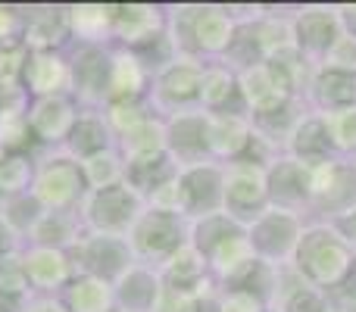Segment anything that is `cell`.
Wrapping results in <instances>:
<instances>
[{
  "mask_svg": "<svg viewBox=\"0 0 356 312\" xmlns=\"http://www.w3.org/2000/svg\"><path fill=\"white\" fill-rule=\"evenodd\" d=\"M81 234H85V228H81V222H79V213H47V209H44L41 219L35 222V228H31L29 238H25V244L54 247V250H72Z\"/></svg>",
  "mask_w": 356,
  "mask_h": 312,
  "instance_id": "e0dca14e",
  "label": "cell"
},
{
  "mask_svg": "<svg viewBox=\"0 0 356 312\" xmlns=\"http://www.w3.org/2000/svg\"><path fill=\"white\" fill-rule=\"evenodd\" d=\"M163 35V13L147 3H116L113 19V47H125L141 54L144 44Z\"/></svg>",
  "mask_w": 356,
  "mask_h": 312,
  "instance_id": "30bf717a",
  "label": "cell"
},
{
  "mask_svg": "<svg viewBox=\"0 0 356 312\" xmlns=\"http://www.w3.org/2000/svg\"><path fill=\"white\" fill-rule=\"evenodd\" d=\"M113 147H116V138H113L110 125H106L104 110H81L72 131H69L66 144H63V150L72 159H79V163H85V159L104 154V150H113Z\"/></svg>",
  "mask_w": 356,
  "mask_h": 312,
  "instance_id": "5bb4252c",
  "label": "cell"
},
{
  "mask_svg": "<svg viewBox=\"0 0 356 312\" xmlns=\"http://www.w3.org/2000/svg\"><path fill=\"white\" fill-rule=\"evenodd\" d=\"M25 28L22 47L25 50H69V22L66 3H31L22 6Z\"/></svg>",
  "mask_w": 356,
  "mask_h": 312,
  "instance_id": "9c48e42d",
  "label": "cell"
},
{
  "mask_svg": "<svg viewBox=\"0 0 356 312\" xmlns=\"http://www.w3.org/2000/svg\"><path fill=\"white\" fill-rule=\"evenodd\" d=\"M16 253L6 256L3 265H0V312H22L25 303L31 300L29 281H25L22 269H19Z\"/></svg>",
  "mask_w": 356,
  "mask_h": 312,
  "instance_id": "44dd1931",
  "label": "cell"
},
{
  "mask_svg": "<svg viewBox=\"0 0 356 312\" xmlns=\"http://www.w3.org/2000/svg\"><path fill=\"white\" fill-rule=\"evenodd\" d=\"M147 116H154V113H150V106L144 104V100H110V104L104 106V119H106V125H110L113 138L135 129V125L144 122Z\"/></svg>",
  "mask_w": 356,
  "mask_h": 312,
  "instance_id": "603a6c76",
  "label": "cell"
},
{
  "mask_svg": "<svg viewBox=\"0 0 356 312\" xmlns=\"http://www.w3.org/2000/svg\"><path fill=\"white\" fill-rule=\"evenodd\" d=\"M16 259H19V269H22L31 294L60 297L63 290H66V284L75 278V265H72L69 250L22 244L16 253Z\"/></svg>",
  "mask_w": 356,
  "mask_h": 312,
  "instance_id": "8992f818",
  "label": "cell"
},
{
  "mask_svg": "<svg viewBox=\"0 0 356 312\" xmlns=\"http://www.w3.org/2000/svg\"><path fill=\"white\" fill-rule=\"evenodd\" d=\"M116 154L122 156L125 165L163 156L166 154V122L154 113V116H147L144 122H138L135 129L122 131V135L116 138Z\"/></svg>",
  "mask_w": 356,
  "mask_h": 312,
  "instance_id": "9a60e30c",
  "label": "cell"
},
{
  "mask_svg": "<svg viewBox=\"0 0 356 312\" xmlns=\"http://www.w3.org/2000/svg\"><path fill=\"white\" fill-rule=\"evenodd\" d=\"M31 147L35 144L29 131V97L25 94L0 97V154H25Z\"/></svg>",
  "mask_w": 356,
  "mask_h": 312,
  "instance_id": "2e32d148",
  "label": "cell"
},
{
  "mask_svg": "<svg viewBox=\"0 0 356 312\" xmlns=\"http://www.w3.org/2000/svg\"><path fill=\"white\" fill-rule=\"evenodd\" d=\"M60 297L69 312H116L113 284L88 278V275H75Z\"/></svg>",
  "mask_w": 356,
  "mask_h": 312,
  "instance_id": "ac0fdd59",
  "label": "cell"
},
{
  "mask_svg": "<svg viewBox=\"0 0 356 312\" xmlns=\"http://www.w3.org/2000/svg\"><path fill=\"white\" fill-rule=\"evenodd\" d=\"M163 290L160 272L154 265L135 263L116 284H113V297H116V312H150Z\"/></svg>",
  "mask_w": 356,
  "mask_h": 312,
  "instance_id": "7c38bea8",
  "label": "cell"
},
{
  "mask_svg": "<svg viewBox=\"0 0 356 312\" xmlns=\"http://www.w3.org/2000/svg\"><path fill=\"white\" fill-rule=\"evenodd\" d=\"M72 100L81 110H104L110 104V54L104 44H69Z\"/></svg>",
  "mask_w": 356,
  "mask_h": 312,
  "instance_id": "5b68a950",
  "label": "cell"
},
{
  "mask_svg": "<svg viewBox=\"0 0 356 312\" xmlns=\"http://www.w3.org/2000/svg\"><path fill=\"white\" fill-rule=\"evenodd\" d=\"M81 175H85L88 190H100V188H110V184L125 181V163L122 156L113 150H104V154L91 156L81 163Z\"/></svg>",
  "mask_w": 356,
  "mask_h": 312,
  "instance_id": "7402d4cb",
  "label": "cell"
},
{
  "mask_svg": "<svg viewBox=\"0 0 356 312\" xmlns=\"http://www.w3.org/2000/svg\"><path fill=\"white\" fill-rule=\"evenodd\" d=\"M22 28H25L22 6H16V3H0V47H13V44H22Z\"/></svg>",
  "mask_w": 356,
  "mask_h": 312,
  "instance_id": "d4e9b609",
  "label": "cell"
},
{
  "mask_svg": "<svg viewBox=\"0 0 356 312\" xmlns=\"http://www.w3.org/2000/svg\"><path fill=\"white\" fill-rule=\"evenodd\" d=\"M22 312H69L63 297H41V294H31V300L25 303Z\"/></svg>",
  "mask_w": 356,
  "mask_h": 312,
  "instance_id": "484cf974",
  "label": "cell"
},
{
  "mask_svg": "<svg viewBox=\"0 0 356 312\" xmlns=\"http://www.w3.org/2000/svg\"><path fill=\"white\" fill-rule=\"evenodd\" d=\"M79 113H81V106L72 100V94L29 100L31 144H35L38 150H60L63 144H66V138H69V131H72Z\"/></svg>",
  "mask_w": 356,
  "mask_h": 312,
  "instance_id": "52a82bcc",
  "label": "cell"
},
{
  "mask_svg": "<svg viewBox=\"0 0 356 312\" xmlns=\"http://www.w3.org/2000/svg\"><path fill=\"white\" fill-rule=\"evenodd\" d=\"M125 238H129V247H131V253H135V263L160 269L172 253H178L184 244H188L184 215L169 213V209L147 206Z\"/></svg>",
  "mask_w": 356,
  "mask_h": 312,
  "instance_id": "3957f363",
  "label": "cell"
},
{
  "mask_svg": "<svg viewBox=\"0 0 356 312\" xmlns=\"http://www.w3.org/2000/svg\"><path fill=\"white\" fill-rule=\"evenodd\" d=\"M35 154V181L31 197L47 213H79L81 200L88 194L81 163L72 159L66 150H31Z\"/></svg>",
  "mask_w": 356,
  "mask_h": 312,
  "instance_id": "6da1fadb",
  "label": "cell"
},
{
  "mask_svg": "<svg viewBox=\"0 0 356 312\" xmlns=\"http://www.w3.org/2000/svg\"><path fill=\"white\" fill-rule=\"evenodd\" d=\"M75 265V275H88L97 281L116 284L125 272L135 265V253L129 247V238L119 234H81L79 244L69 250Z\"/></svg>",
  "mask_w": 356,
  "mask_h": 312,
  "instance_id": "277c9868",
  "label": "cell"
},
{
  "mask_svg": "<svg viewBox=\"0 0 356 312\" xmlns=\"http://www.w3.org/2000/svg\"><path fill=\"white\" fill-rule=\"evenodd\" d=\"M41 213L44 209H41V203L31 197V190L29 194L0 200V225H3L19 244H25V238H29V231L35 228V222L41 219Z\"/></svg>",
  "mask_w": 356,
  "mask_h": 312,
  "instance_id": "d6986e66",
  "label": "cell"
},
{
  "mask_svg": "<svg viewBox=\"0 0 356 312\" xmlns=\"http://www.w3.org/2000/svg\"><path fill=\"white\" fill-rule=\"evenodd\" d=\"M113 19L116 3H66L69 41L113 47Z\"/></svg>",
  "mask_w": 356,
  "mask_h": 312,
  "instance_id": "8fae6325",
  "label": "cell"
},
{
  "mask_svg": "<svg viewBox=\"0 0 356 312\" xmlns=\"http://www.w3.org/2000/svg\"><path fill=\"white\" fill-rule=\"evenodd\" d=\"M25 56H29V50H25L22 44H13V47H0V97H10V94H22Z\"/></svg>",
  "mask_w": 356,
  "mask_h": 312,
  "instance_id": "cb8c5ba5",
  "label": "cell"
},
{
  "mask_svg": "<svg viewBox=\"0 0 356 312\" xmlns=\"http://www.w3.org/2000/svg\"><path fill=\"white\" fill-rule=\"evenodd\" d=\"M150 85V66L141 54L113 47L110 54V100H144Z\"/></svg>",
  "mask_w": 356,
  "mask_h": 312,
  "instance_id": "4fadbf2b",
  "label": "cell"
},
{
  "mask_svg": "<svg viewBox=\"0 0 356 312\" xmlns=\"http://www.w3.org/2000/svg\"><path fill=\"white\" fill-rule=\"evenodd\" d=\"M35 181V154H3L0 156V200L29 194Z\"/></svg>",
  "mask_w": 356,
  "mask_h": 312,
  "instance_id": "ffe728a7",
  "label": "cell"
},
{
  "mask_svg": "<svg viewBox=\"0 0 356 312\" xmlns=\"http://www.w3.org/2000/svg\"><path fill=\"white\" fill-rule=\"evenodd\" d=\"M22 94L29 100L72 94V69L66 50H29L22 69Z\"/></svg>",
  "mask_w": 356,
  "mask_h": 312,
  "instance_id": "ba28073f",
  "label": "cell"
},
{
  "mask_svg": "<svg viewBox=\"0 0 356 312\" xmlns=\"http://www.w3.org/2000/svg\"><path fill=\"white\" fill-rule=\"evenodd\" d=\"M147 209V200L131 188L129 181L110 184L100 190H88L79 206V222L88 234H125L131 231L141 213Z\"/></svg>",
  "mask_w": 356,
  "mask_h": 312,
  "instance_id": "7a4b0ae2",
  "label": "cell"
}]
</instances>
